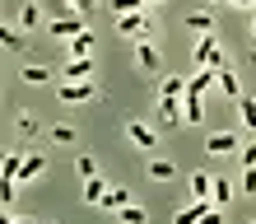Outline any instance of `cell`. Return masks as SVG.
Listing matches in <instances>:
<instances>
[{
	"label": "cell",
	"mask_w": 256,
	"mask_h": 224,
	"mask_svg": "<svg viewBox=\"0 0 256 224\" xmlns=\"http://www.w3.org/2000/svg\"><path fill=\"white\" fill-rule=\"evenodd\" d=\"M5 224H33V219H5Z\"/></svg>",
	"instance_id": "cell-32"
},
{
	"label": "cell",
	"mask_w": 256,
	"mask_h": 224,
	"mask_svg": "<svg viewBox=\"0 0 256 224\" xmlns=\"http://www.w3.org/2000/svg\"><path fill=\"white\" fill-rule=\"evenodd\" d=\"M80 177L88 182V177H98V163H94V154H80Z\"/></svg>",
	"instance_id": "cell-24"
},
{
	"label": "cell",
	"mask_w": 256,
	"mask_h": 224,
	"mask_svg": "<svg viewBox=\"0 0 256 224\" xmlns=\"http://www.w3.org/2000/svg\"><path fill=\"white\" fill-rule=\"evenodd\" d=\"M242 168H256V145H247V149H242Z\"/></svg>",
	"instance_id": "cell-29"
},
{
	"label": "cell",
	"mask_w": 256,
	"mask_h": 224,
	"mask_svg": "<svg viewBox=\"0 0 256 224\" xmlns=\"http://www.w3.org/2000/svg\"><path fill=\"white\" fill-rule=\"evenodd\" d=\"M116 33H149V19H144V14H122V19H116Z\"/></svg>",
	"instance_id": "cell-5"
},
{
	"label": "cell",
	"mask_w": 256,
	"mask_h": 224,
	"mask_svg": "<svg viewBox=\"0 0 256 224\" xmlns=\"http://www.w3.org/2000/svg\"><path fill=\"white\" fill-rule=\"evenodd\" d=\"M130 140L140 145V149H158V136H154V131H149L144 122H130Z\"/></svg>",
	"instance_id": "cell-8"
},
{
	"label": "cell",
	"mask_w": 256,
	"mask_h": 224,
	"mask_svg": "<svg viewBox=\"0 0 256 224\" xmlns=\"http://www.w3.org/2000/svg\"><path fill=\"white\" fill-rule=\"evenodd\" d=\"M219 89H224V94H228L233 103L242 98V84H238V75H233V70H219Z\"/></svg>",
	"instance_id": "cell-13"
},
{
	"label": "cell",
	"mask_w": 256,
	"mask_h": 224,
	"mask_svg": "<svg viewBox=\"0 0 256 224\" xmlns=\"http://www.w3.org/2000/svg\"><path fill=\"white\" fill-rule=\"evenodd\" d=\"M84 33V14H61L52 19V38H80Z\"/></svg>",
	"instance_id": "cell-3"
},
{
	"label": "cell",
	"mask_w": 256,
	"mask_h": 224,
	"mask_svg": "<svg viewBox=\"0 0 256 224\" xmlns=\"http://www.w3.org/2000/svg\"><path fill=\"white\" fill-rule=\"evenodd\" d=\"M210 191H214V182H210L205 173H191V196L200 201V196H210Z\"/></svg>",
	"instance_id": "cell-17"
},
{
	"label": "cell",
	"mask_w": 256,
	"mask_h": 224,
	"mask_svg": "<svg viewBox=\"0 0 256 224\" xmlns=\"http://www.w3.org/2000/svg\"><path fill=\"white\" fill-rule=\"evenodd\" d=\"M140 70H158V47L154 42H140Z\"/></svg>",
	"instance_id": "cell-16"
},
{
	"label": "cell",
	"mask_w": 256,
	"mask_h": 224,
	"mask_svg": "<svg viewBox=\"0 0 256 224\" xmlns=\"http://www.w3.org/2000/svg\"><path fill=\"white\" fill-rule=\"evenodd\" d=\"M52 140H56V145H70V140H74V126H56Z\"/></svg>",
	"instance_id": "cell-26"
},
{
	"label": "cell",
	"mask_w": 256,
	"mask_h": 224,
	"mask_svg": "<svg viewBox=\"0 0 256 224\" xmlns=\"http://www.w3.org/2000/svg\"><path fill=\"white\" fill-rule=\"evenodd\" d=\"M205 149H210V154H228V149H238V136H233V131H214Z\"/></svg>",
	"instance_id": "cell-6"
},
{
	"label": "cell",
	"mask_w": 256,
	"mask_h": 224,
	"mask_svg": "<svg viewBox=\"0 0 256 224\" xmlns=\"http://www.w3.org/2000/svg\"><path fill=\"white\" fill-rule=\"evenodd\" d=\"M70 52H74V56H88V52H94V33L84 28L80 38H70Z\"/></svg>",
	"instance_id": "cell-18"
},
{
	"label": "cell",
	"mask_w": 256,
	"mask_h": 224,
	"mask_svg": "<svg viewBox=\"0 0 256 224\" xmlns=\"http://www.w3.org/2000/svg\"><path fill=\"white\" fill-rule=\"evenodd\" d=\"M242 187H247V191H256V168H242Z\"/></svg>",
	"instance_id": "cell-30"
},
{
	"label": "cell",
	"mask_w": 256,
	"mask_h": 224,
	"mask_svg": "<svg viewBox=\"0 0 256 224\" xmlns=\"http://www.w3.org/2000/svg\"><path fill=\"white\" fill-rule=\"evenodd\" d=\"M102 196H108V187H102V177H88V182H84V201H88V205H98Z\"/></svg>",
	"instance_id": "cell-15"
},
{
	"label": "cell",
	"mask_w": 256,
	"mask_h": 224,
	"mask_svg": "<svg viewBox=\"0 0 256 224\" xmlns=\"http://www.w3.org/2000/svg\"><path fill=\"white\" fill-rule=\"evenodd\" d=\"M19 168H24V154H5V182H19Z\"/></svg>",
	"instance_id": "cell-21"
},
{
	"label": "cell",
	"mask_w": 256,
	"mask_h": 224,
	"mask_svg": "<svg viewBox=\"0 0 256 224\" xmlns=\"http://www.w3.org/2000/svg\"><path fill=\"white\" fill-rule=\"evenodd\" d=\"M24 80H28V84H47L52 70H47V66H24Z\"/></svg>",
	"instance_id": "cell-19"
},
{
	"label": "cell",
	"mask_w": 256,
	"mask_h": 224,
	"mask_svg": "<svg viewBox=\"0 0 256 224\" xmlns=\"http://www.w3.org/2000/svg\"><path fill=\"white\" fill-rule=\"evenodd\" d=\"M108 5L116 10V19H122V14H140V5H144V0H108Z\"/></svg>",
	"instance_id": "cell-22"
},
{
	"label": "cell",
	"mask_w": 256,
	"mask_h": 224,
	"mask_svg": "<svg viewBox=\"0 0 256 224\" xmlns=\"http://www.w3.org/2000/svg\"><path fill=\"white\" fill-rule=\"evenodd\" d=\"M186 28H191V33H214V14H186Z\"/></svg>",
	"instance_id": "cell-12"
},
{
	"label": "cell",
	"mask_w": 256,
	"mask_h": 224,
	"mask_svg": "<svg viewBox=\"0 0 256 224\" xmlns=\"http://www.w3.org/2000/svg\"><path fill=\"white\" fill-rule=\"evenodd\" d=\"M186 84H191V80H177V75H168V80H163V98H177V94H186Z\"/></svg>",
	"instance_id": "cell-20"
},
{
	"label": "cell",
	"mask_w": 256,
	"mask_h": 224,
	"mask_svg": "<svg viewBox=\"0 0 256 224\" xmlns=\"http://www.w3.org/2000/svg\"><path fill=\"white\" fill-rule=\"evenodd\" d=\"M238 117H242L247 131H256V98H238Z\"/></svg>",
	"instance_id": "cell-14"
},
{
	"label": "cell",
	"mask_w": 256,
	"mask_h": 224,
	"mask_svg": "<svg viewBox=\"0 0 256 224\" xmlns=\"http://www.w3.org/2000/svg\"><path fill=\"white\" fill-rule=\"evenodd\" d=\"M210 210H214V201H210V196H200V201H191L186 210H177V219H172V224H200Z\"/></svg>",
	"instance_id": "cell-4"
},
{
	"label": "cell",
	"mask_w": 256,
	"mask_h": 224,
	"mask_svg": "<svg viewBox=\"0 0 256 224\" xmlns=\"http://www.w3.org/2000/svg\"><path fill=\"white\" fill-rule=\"evenodd\" d=\"M252 47H256V19H252Z\"/></svg>",
	"instance_id": "cell-33"
},
{
	"label": "cell",
	"mask_w": 256,
	"mask_h": 224,
	"mask_svg": "<svg viewBox=\"0 0 256 224\" xmlns=\"http://www.w3.org/2000/svg\"><path fill=\"white\" fill-rule=\"evenodd\" d=\"M94 98H98V84H94V80L61 84V103H94Z\"/></svg>",
	"instance_id": "cell-1"
},
{
	"label": "cell",
	"mask_w": 256,
	"mask_h": 224,
	"mask_svg": "<svg viewBox=\"0 0 256 224\" xmlns=\"http://www.w3.org/2000/svg\"><path fill=\"white\" fill-rule=\"evenodd\" d=\"M200 224H224V219H219V210H210V215H205Z\"/></svg>",
	"instance_id": "cell-31"
},
{
	"label": "cell",
	"mask_w": 256,
	"mask_h": 224,
	"mask_svg": "<svg viewBox=\"0 0 256 224\" xmlns=\"http://www.w3.org/2000/svg\"><path fill=\"white\" fill-rule=\"evenodd\" d=\"M196 61H200V70H205V66H210V70L224 66V56H219V47H214V38H210V33L196 42Z\"/></svg>",
	"instance_id": "cell-2"
},
{
	"label": "cell",
	"mask_w": 256,
	"mask_h": 224,
	"mask_svg": "<svg viewBox=\"0 0 256 224\" xmlns=\"http://www.w3.org/2000/svg\"><path fill=\"white\" fill-rule=\"evenodd\" d=\"M102 205H108V210H126V205H130V191H126V187H108Z\"/></svg>",
	"instance_id": "cell-11"
},
{
	"label": "cell",
	"mask_w": 256,
	"mask_h": 224,
	"mask_svg": "<svg viewBox=\"0 0 256 224\" xmlns=\"http://www.w3.org/2000/svg\"><path fill=\"white\" fill-rule=\"evenodd\" d=\"M149 177H154V182H172V177H177V163H168V159H149Z\"/></svg>",
	"instance_id": "cell-9"
},
{
	"label": "cell",
	"mask_w": 256,
	"mask_h": 224,
	"mask_svg": "<svg viewBox=\"0 0 256 224\" xmlns=\"http://www.w3.org/2000/svg\"><path fill=\"white\" fill-rule=\"evenodd\" d=\"M70 5H74V14H94V5H98V0H70Z\"/></svg>",
	"instance_id": "cell-28"
},
{
	"label": "cell",
	"mask_w": 256,
	"mask_h": 224,
	"mask_svg": "<svg viewBox=\"0 0 256 224\" xmlns=\"http://www.w3.org/2000/svg\"><path fill=\"white\" fill-rule=\"evenodd\" d=\"M0 42H5V47H19V42H24V38H19V33H14V28H0Z\"/></svg>",
	"instance_id": "cell-27"
},
{
	"label": "cell",
	"mask_w": 256,
	"mask_h": 224,
	"mask_svg": "<svg viewBox=\"0 0 256 224\" xmlns=\"http://www.w3.org/2000/svg\"><path fill=\"white\" fill-rule=\"evenodd\" d=\"M116 215H122V224H144V210H140V205H126V210H116Z\"/></svg>",
	"instance_id": "cell-25"
},
{
	"label": "cell",
	"mask_w": 256,
	"mask_h": 224,
	"mask_svg": "<svg viewBox=\"0 0 256 224\" xmlns=\"http://www.w3.org/2000/svg\"><path fill=\"white\" fill-rule=\"evenodd\" d=\"M238 5H256V0H238Z\"/></svg>",
	"instance_id": "cell-34"
},
{
	"label": "cell",
	"mask_w": 256,
	"mask_h": 224,
	"mask_svg": "<svg viewBox=\"0 0 256 224\" xmlns=\"http://www.w3.org/2000/svg\"><path fill=\"white\" fill-rule=\"evenodd\" d=\"M158 117L172 126V122H177V98H163V103H158Z\"/></svg>",
	"instance_id": "cell-23"
},
{
	"label": "cell",
	"mask_w": 256,
	"mask_h": 224,
	"mask_svg": "<svg viewBox=\"0 0 256 224\" xmlns=\"http://www.w3.org/2000/svg\"><path fill=\"white\" fill-rule=\"evenodd\" d=\"M88 75H94V61H88V56H74V61L66 66V84H74V80H88Z\"/></svg>",
	"instance_id": "cell-7"
},
{
	"label": "cell",
	"mask_w": 256,
	"mask_h": 224,
	"mask_svg": "<svg viewBox=\"0 0 256 224\" xmlns=\"http://www.w3.org/2000/svg\"><path fill=\"white\" fill-rule=\"evenodd\" d=\"M42 168H47V159H42V154H28V159H24V168H19V187H24V182H33Z\"/></svg>",
	"instance_id": "cell-10"
}]
</instances>
